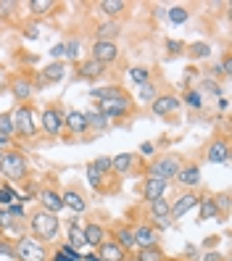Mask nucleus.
<instances>
[{
    "instance_id": "f257e3e1",
    "label": "nucleus",
    "mask_w": 232,
    "mask_h": 261,
    "mask_svg": "<svg viewBox=\"0 0 232 261\" xmlns=\"http://www.w3.org/2000/svg\"><path fill=\"white\" fill-rule=\"evenodd\" d=\"M92 98L98 100V114L106 119H119L132 109V100L121 87H98L92 90Z\"/></svg>"
},
{
    "instance_id": "f03ea898",
    "label": "nucleus",
    "mask_w": 232,
    "mask_h": 261,
    "mask_svg": "<svg viewBox=\"0 0 232 261\" xmlns=\"http://www.w3.org/2000/svg\"><path fill=\"white\" fill-rule=\"evenodd\" d=\"M29 229H32L35 240H53L58 232V217L45 208H37L32 217H29Z\"/></svg>"
},
{
    "instance_id": "7ed1b4c3",
    "label": "nucleus",
    "mask_w": 232,
    "mask_h": 261,
    "mask_svg": "<svg viewBox=\"0 0 232 261\" xmlns=\"http://www.w3.org/2000/svg\"><path fill=\"white\" fill-rule=\"evenodd\" d=\"M13 258H19V261H48V251H45V245L35 238H19L13 243Z\"/></svg>"
},
{
    "instance_id": "20e7f679",
    "label": "nucleus",
    "mask_w": 232,
    "mask_h": 261,
    "mask_svg": "<svg viewBox=\"0 0 232 261\" xmlns=\"http://www.w3.org/2000/svg\"><path fill=\"white\" fill-rule=\"evenodd\" d=\"M0 172H3L8 179H24V177H27V156H24L21 150H8V153H3Z\"/></svg>"
},
{
    "instance_id": "39448f33",
    "label": "nucleus",
    "mask_w": 232,
    "mask_h": 261,
    "mask_svg": "<svg viewBox=\"0 0 232 261\" xmlns=\"http://www.w3.org/2000/svg\"><path fill=\"white\" fill-rule=\"evenodd\" d=\"M11 121H13V132L21 135V137H32L37 132V127H35V111L29 109V106H19V109L11 114Z\"/></svg>"
},
{
    "instance_id": "423d86ee",
    "label": "nucleus",
    "mask_w": 232,
    "mask_h": 261,
    "mask_svg": "<svg viewBox=\"0 0 232 261\" xmlns=\"http://www.w3.org/2000/svg\"><path fill=\"white\" fill-rule=\"evenodd\" d=\"M182 169V159L179 156H161L150 164V177H161V179H174L177 172Z\"/></svg>"
},
{
    "instance_id": "0eeeda50",
    "label": "nucleus",
    "mask_w": 232,
    "mask_h": 261,
    "mask_svg": "<svg viewBox=\"0 0 232 261\" xmlns=\"http://www.w3.org/2000/svg\"><path fill=\"white\" fill-rule=\"evenodd\" d=\"M116 58H119L116 42H103V40H98L95 45H92V61H98V64L108 66V64H114Z\"/></svg>"
},
{
    "instance_id": "6e6552de",
    "label": "nucleus",
    "mask_w": 232,
    "mask_h": 261,
    "mask_svg": "<svg viewBox=\"0 0 232 261\" xmlns=\"http://www.w3.org/2000/svg\"><path fill=\"white\" fill-rule=\"evenodd\" d=\"M198 193H182L179 198H177V201H174V206H172V214H169V219H172V222H177V219H182L185 217V214H188V211H193L195 206H198Z\"/></svg>"
},
{
    "instance_id": "1a4fd4ad",
    "label": "nucleus",
    "mask_w": 232,
    "mask_h": 261,
    "mask_svg": "<svg viewBox=\"0 0 232 261\" xmlns=\"http://www.w3.org/2000/svg\"><path fill=\"white\" fill-rule=\"evenodd\" d=\"M61 127H64V111H61L58 106H48V109L42 111V129L48 135H58Z\"/></svg>"
},
{
    "instance_id": "9d476101",
    "label": "nucleus",
    "mask_w": 232,
    "mask_h": 261,
    "mask_svg": "<svg viewBox=\"0 0 232 261\" xmlns=\"http://www.w3.org/2000/svg\"><path fill=\"white\" fill-rule=\"evenodd\" d=\"M206 159H209L211 164H227V159H229V145H227V140H222V137H214V140L209 143V148H206Z\"/></svg>"
},
{
    "instance_id": "9b49d317",
    "label": "nucleus",
    "mask_w": 232,
    "mask_h": 261,
    "mask_svg": "<svg viewBox=\"0 0 232 261\" xmlns=\"http://www.w3.org/2000/svg\"><path fill=\"white\" fill-rule=\"evenodd\" d=\"M132 235H135L137 248H153V245H159V232L150 224H140L137 229H132Z\"/></svg>"
},
{
    "instance_id": "f8f14e48",
    "label": "nucleus",
    "mask_w": 232,
    "mask_h": 261,
    "mask_svg": "<svg viewBox=\"0 0 232 261\" xmlns=\"http://www.w3.org/2000/svg\"><path fill=\"white\" fill-rule=\"evenodd\" d=\"M169 188V182L161 179V177H150L143 182V195H145V201H156V198H164V190Z\"/></svg>"
},
{
    "instance_id": "ddd939ff",
    "label": "nucleus",
    "mask_w": 232,
    "mask_h": 261,
    "mask_svg": "<svg viewBox=\"0 0 232 261\" xmlns=\"http://www.w3.org/2000/svg\"><path fill=\"white\" fill-rule=\"evenodd\" d=\"M98 256L103 261H127V251L121 245H116L114 240H103L98 245Z\"/></svg>"
},
{
    "instance_id": "4468645a",
    "label": "nucleus",
    "mask_w": 232,
    "mask_h": 261,
    "mask_svg": "<svg viewBox=\"0 0 232 261\" xmlns=\"http://www.w3.org/2000/svg\"><path fill=\"white\" fill-rule=\"evenodd\" d=\"M32 90H35V85H32V80H29L27 74L13 76V82H11V93H13V98L27 100L29 95H32Z\"/></svg>"
},
{
    "instance_id": "2eb2a0df",
    "label": "nucleus",
    "mask_w": 232,
    "mask_h": 261,
    "mask_svg": "<svg viewBox=\"0 0 232 261\" xmlns=\"http://www.w3.org/2000/svg\"><path fill=\"white\" fill-rule=\"evenodd\" d=\"M64 74H66V64L53 61V64H48V66L40 71V85H53V82H58Z\"/></svg>"
},
{
    "instance_id": "dca6fc26",
    "label": "nucleus",
    "mask_w": 232,
    "mask_h": 261,
    "mask_svg": "<svg viewBox=\"0 0 232 261\" xmlns=\"http://www.w3.org/2000/svg\"><path fill=\"white\" fill-rule=\"evenodd\" d=\"M179 109V98L177 95H159L156 100H153V114L156 116H166Z\"/></svg>"
},
{
    "instance_id": "f3484780",
    "label": "nucleus",
    "mask_w": 232,
    "mask_h": 261,
    "mask_svg": "<svg viewBox=\"0 0 232 261\" xmlns=\"http://www.w3.org/2000/svg\"><path fill=\"white\" fill-rule=\"evenodd\" d=\"M64 124L71 129V132H76V135H82V132H87V116L82 114V111H66L64 114Z\"/></svg>"
},
{
    "instance_id": "a211bd4d",
    "label": "nucleus",
    "mask_w": 232,
    "mask_h": 261,
    "mask_svg": "<svg viewBox=\"0 0 232 261\" xmlns=\"http://www.w3.org/2000/svg\"><path fill=\"white\" fill-rule=\"evenodd\" d=\"M61 201H64V206H69L74 214H82V211L87 208V201L82 198V193H80V190H74V188H69L64 195H61Z\"/></svg>"
},
{
    "instance_id": "6ab92c4d",
    "label": "nucleus",
    "mask_w": 232,
    "mask_h": 261,
    "mask_svg": "<svg viewBox=\"0 0 232 261\" xmlns=\"http://www.w3.org/2000/svg\"><path fill=\"white\" fill-rule=\"evenodd\" d=\"M174 179L182 182L185 188H198V185H200V169H198V166H182Z\"/></svg>"
},
{
    "instance_id": "aec40b11",
    "label": "nucleus",
    "mask_w": 232,
    "mask_h": 261,
    "mask_svg": "<svg viewBox=\"0 0 232 261\" xmlns=\"http://www.w3.org/2000/svg\"><path fill=\"white\" fill-rule=\"evenodd\" d=\"M82 232H85V243L92 245V248H98V245L106 240V229L100 224H95V222H90L87 227H82Z\"/></svg>"
},
{
    "instance_id": "412c9836",
    "label": "nucleus",
    "mask_w": 232,
    "mask_h": 261,
    "mask_svg": "<svg viewBox=\"0 0 232 261\" xmlns=\"http://www.w3.org/2000/svg\"><path fill=\"white\" fill-rule=\"evenodd\" d=\"M103 71H106V66L98 64V61H92V58H87V61L80 64V76L82 80H98V76H103Z\"/></svg>"
},
{
    "instance_id": "4be33fe9",
    "label": "nucleus",
    "mask_w": 232,
    "mask_h": 261,
    "mask_svg": "<svg viewBox=\"0 0 232 261\" xmlns=\"http://www.w3.org/2000/svg\"><path fill=\"white\" fill-rule=\"evenodd\" d=\"M40 201H42L45 211H50V214H58L61 208H64V201H61V195H58L56 190H50V188L40 193Z\"/></svg>"
},
{
    "instance_id": "5701e85b",
    "label": "nucleus",
    "mask_w": 232,
    "mask_h": 261,
    "mask_svg": "<svg viewBox=\"0 0 232 261\" xmlns=\"http://www.w3.org/2000/svg\"><path fill=\"white\" fill-rule=\"evenodd\" d=\"M198 206H200V222H206V219H211V217H219V208H216V203H214V195H203V198H198Z\"/></svg>"
},
{
    "instance_id": "b1692460",
    "label": "nucleus",
    "mask_w": 232,
    "mask_h": 261,
    "mask_svg": "<svg viewBox=\"0 0 232 261\" xmlns=\"http://www.w3.org/2000/svg\"><path fill=\"white\" fill-rule=\"evenodd\" d=\"M66 245H71V248L74 251H80V248H85V232H82V227L80 224H76V219H71L69 222V243Z\"/></svg>"
},
{
    "instance_id": "393cba45",
    "label": "nucleus",
    "mask_w": 232,
    "mask_h": 261,
    "mask_svg": "<svg viewBox=\"0 0 232 261\" xmlns=\"http://www.w3.org/2000/svg\"><path fill=\"white\" fill-rule=\"evenodd\" d=\"M114 243L116 245H121V248H132V245H135V235H132V229L127 227V224H119L116 227V232H114Z\"/></svg>"
},
{
    "instance_id": "a878e982",
    "label": "nucleus",
    "mask_w": 232,
    "mask_h": 261,
    "mask_svg": "<svg viewBox=\"0 0 232 261\" xmlns=\"http://www.w3.org/2000/svg\"><path fill=\"white\" fill-rule=\"evenodd\" d=\"M132 164H135L132 153H119L116 159H111V169H114V172H119V174H127L130 169H132Z\"/></svg>"
},
{
    "instance_id": "bb28decb",
    "label": "nucleus",
    "mask_w": 232,
    "mask_h": 261,
    "mask_svg": "<svg viewBox=\"0 0 232 261\" xmlns=\"http://www.w3.org/2000/svg\"><path fill=\"white\" fill-rule=\"evenodd\" d=\"M119 37V24H114V21H103L100 27H98V40H103V42H114Z\"/></svg>"
},
{
    "instance_id": "cd10ccee",
    "label": "nucleus",
    "mask_w": 232,
    "mask_h": 261,
    "mask_svg": "<svg viewBox=\"0 0 232 261\" xmlns=\"http://www.w3.org/2000/svg\"><path fill=\"white\" fill-rule=\"evenodd\" d=\"M135 261H166L164 251L159 248V245H153V248H140L135 256Z\"/></svg>"
},
{
    "instance_id": "c85d7f7f",
    "label": "nucleus",
    "mask_w": 232,
    "mask_h": 261,
    "mask_svg": "<svg viewBox=\"0 0 232 261\" xmlns=\"http://www.w3.org/2000/svg\"><path fill=\"white\" fill-rule=\"evenodd\" d=\"M150 214H153V219H164L172 214V203L164 201V198H156V201H150Z\"/></svg>"
},
{
    "instance_id": "c756f323",
    "label": "nucleus",
    "mask_w": 232,
    "mask_h": 261,
    "mask_svg": "<svg viewBox=\"0 0 232 261\" xmlns=\"http://www.w3.org/2000/svg\"><path fill=\"white\" fill-rule=\"evenodd\" d=\"M98 8L106 13V16H119V13L127 8V3H124V0H103Z\"/></svg>"
},
{
    "instance_id": "7c9ffc66",
    "label": "nucleus",
    "mask_w": 232,
    "mask_h": 261,
    "mask_svg": "<svg viewBox=\"0 0 232 261\" xmlns=\"http://www.w3.org/2000/svg\"><path fill=\"white\" fill-rule=\"evenodd\" d=\"M56 8L53 0H29V11L37 13V16H45V13H50Z\"/></svg>"
},
{
    "instance_id": "2f4dec72",
    "label": "nucleus",
    "mask_w": 232,
    "mask_h": 261,
    "mask_svg": "<svg viewBox=\"0 0 232 261\" xmlns=\"http://www.w3.org/2000/svg\"><path fill=\"white\" fill-rule=\"evenodd\" d=\"M137 98H140L143 103H153V100L159 98V93H156V85H153V82L140 85V90H137Z\"/></svg>"
},
{
    "instance_id": "473e14b6",
    "label": "nucleus",
    "mask_w": 232,
    "mask_h": 261,
    "mask_svg": "<svg viewBox=\"0 0 232 261\" xmlns=\"http://www.w3.org/2000/svg\"><path fill=\"white\" fill-rule=\"evenodd\" d=\"M130 80L137 82V85L150 82V69H145V66H132V69H130Z\"/></svg>"
},
{
    "instance_id": "72a5a7b5",
    "label": "nucleus",
    "mask_w": 232,
    "mask_h": 261,
    "mask_svg": "<svg viewBox=\"0 0 232 261\" xmlns=\"http://www.w3.org/2000/svg\"><path fill=\"white\" fill-rule=\"evenodd\" d=\"M103 179H106V174L98 172L92 164H87V182H90V185L95 188V190H100V188H103Z\"/></svg>"
},
{
    "instance_id": "f704fd0d",
    "label": "nucleus",
    "mask_w": 232,
    "mask_h": 261,
    "mask_svg": "<svg viewBox=\"0 0 232 261\" xmlns=\"http://www.w3.org/2000/svg\"><path fill=\"white\" fill-rule=\"evenodd\" d=\"M85 116H87V129L92 127V129H98V132H100V129L108 127V119H106L103 114H85Z\"/></svg>"
},
{
    "instance_id": "c9c22d12",
    "label": "nucleus",
    "mask_w": 232,
    "mask_h": 261,
    "mask_svg": "<svg viewBox=\"0 0 232 261\" xmlns=\"http://www.w3.org/2000/svg\"><path fill=\"white\" fill-rule=\"evenodd\" d=\"M13 135V121H11V114H0V137H8Z\"/></svg>"
},
{
    "instance_id": "e433bc0d",
    "label": "nucleus",
    "mask_w": 232,
    "mask_h": 261,
    "mask_svg": "<svg viewBox=\"0 0 232 261\" xmlns=\"http://www.w3.org/2000/svg\"><path fill=\"white\" fill-rule=\"evenodd\" d=\"M190 53H193L195 58H206V56L211 53V48H209V42H193V45H190Z\"/></svg>"
},
{
    "instance_id": "4c0bfd02",
    "label": "nucleus",
    "mask_w": 232,
    "mask_h": 261,
    "mask_svg": "<svg viewBox=\"0 0 232 261\" xmlns=\"http://www.w3.org/2000/svg\"><path fill=\"white\" fill-rule=\"evenodd\" d=\"M13 201H19V195L11 188H0V206H11Z\"/></svg>"
},
{
    "instance_id": "58836bf2",
    "label": "nucleus",
    "mask_w": 232,
    "mask_h": 261,
    "mask_svg": "<svg viewBox=\"0 0 232 261\" xmlns=\"http://www.w3.org/2000/svg\"><path fill=\"white\" fill-rule=\"evenodd\" d=\"M169 21H174V24H185V21H188V11H185V8H172V11H169Z\"/></svg>"
},
{
    "instance_id": "ea45409f",
    "label": "nucleus",
    "mask_w": 232,
    "mask_h": 261,
    "mask_svg": "<svg viewBox=\"0 0 232 261\" xmlns=\"http://www.w3.org/2000/svg\"><path fill=\"white\" fill-rule=\"evenodd\" d=\"M92 166H95L98 172L108 174V172H111V159H108V156H100V159H95V161H92Z\"/></svg>"
},
{
    "instance_id": "a19ab883",
    "label": "nucleus",
    "mask_w": 232,
    "mask_h": 261,
    "mask_svg": "<svg viewBox=\"0 0 232 261\" xmlns=\"http://www.w3.org/2000/svg\"><path fill=\"white\" fill-rule=\"evenodd\" d=\"M185 103H188V106H193V109H200V103H203V98H200V93H198V90H190V93L185 95Z\"/></svg>"
},
{
    "instance_id": "79ce46f5",
    "label": "nucleus",
    "mask_w": 232,
    "mask_h": 261,
    "mask_svg": "<svg viewBox=\"0 0 232 261\" xmlns=\"http://www.w3.org/2000/svg\"><path fill=\"white\" fill-rule=\"evenodd\" d=\"M76 50H80V42L76 40H69L64 45V56H69V58H76Z\"/></svg>"
},
{
    "instance_id": "37998d69",
    "label": "nucleus",
    "mask_w": 232,
    "mask_h": 261,
    "mask_svg": "<svg viewBox=\"0 0 232 261\" xmlns=\"http://www.w3.org/2000/svg\"><path fill=\"white\" fill-rule=\"evenodd\" d=\"M214 203H216V208H222V211H227V208H229V195H227V193H222V195H216V198H214Z\"/></svg>"
},
{
    "instance_id": "c03bdc74",
    "label": "nucleus",
    "mask_w": 232,
    "mask_h": 261,
    "mask_svg": "<svg viewBox=\"0 0 232 261\" xmlns=\"http://www.w3.org/2000/svg\"><path fill=\"white\" fill-rule=\"evenodd\" d=\"M172 224H174L172 219H169V217H164V219H156V222H153L150 227H153V229H156V232H159V229H169Z\"/></svg>"
},
{
    "instance_id": "a18cd8bd",
    "label": "nucleus",
    "mask_w": 232,
    "mask_h": 261,
    "mask_svg": "<svg viewBox=\"0 0 232 261\" xmlns=\"http://www.w3.org/2000/svg\"><path fill=\"white\" fill-rule=\"evenodd\" d=\"M166 50L172 53V56H177V53L182 50V42H177V40H169V42H166Z\"/></svg>"
},
{
    "instance_id": "49530a36",
    "label": "nucleus",
    "mask_w": 232,
    "mask_h": 261,
    "mask_svg": "<svg viewBox=\"0 0 232 261\" xmlns=\"http://www.w3.org/2000/svg\"><path fill=\"white\" fill-rule=\"evenodd\" d=\"M13 8H16V3H11V0L8 3H0V16H11Z\"/></svg>"
},
{
    "instance_id": "de8ad7c7",
    "label": "nucleus",
    "mask_w": 232,
    "mask_h": 261,
    "mask_svg": "<svg viewBox=\"0 0 232 261\" xmlns=\"http://www.w3.org/2000/svg\"><path fill=\"white\" fill-rule=\"evenodd\" d=\"M203 90H209V93H214V95H219V93H222V90H219V85H216V82H211V80H206V82H203Z\"/></svg>"
},
{
    "instance_id": "09e8293b",
    "label": "nucleus",
    "mask_w": 232,
    "mask_h": 261,
    "mask_svg": "<svg viewBox=\"0 0 232 261\" xmlns=\"http://www.w3.org/2000/svg\"><path fill=\"white\" fill-rule=\"evenodd\" d=\"M153 150H156V148H153L150 143H143L140 145V153H145V156H153Z\"/></svg>"
},
{
    "instance_id": "8fccbe9b",
    "label": "nucleus",
    "mask_w": 232,
    "mask_h": 261,
    "mask_svg": "<svg viewBox=\"0 0 232 261\" xmlns=\"http://www.w3.org/2000/svg\"><path fill=\"white\" fill-rule=\"evenodd\" d=\"M0 253H6V256H11V258H13V245L3 243V245H0Z\"/></svg>"
},
{
    "instance_id": "3c124183",
    "label": "nucleus",
    "mask_w": 232,
    "mask_h": 261,
    "mask_svg": "<svg viewBox=\"0 0 232 261\" xmlns=\"http://www.w3.org/2000/svg\"><path fill=\"white\" fill-rule=\"evenodd\" d=\"M50 261H71V258H69V256H66L64 251H58V253H56V256H53Z\"/></svg>"
},
{
    "instance_id": "603ef678",
    "label": "nucleus",
    "mask_w": 232,
    "mask_h": 261,
    "mask_svg": "<svg viewBox=\"0 0 232 261\" xmlns=\"http://www.w3.org/2000/svg\"><path fill=\"white\" fill-rule=\"evenodd\" d=\"M53 56H56V58H61V56H64V42H61V45H56V48H53Z\"/></svg>"
},
{
    "instance_id": "864d4df0",
    "label": "nucleus",
    "mask_w": 232,
    "mask_h": 261,
    "mask_svg": "<svg viewBox=\"0 0 232 261\" xmlns=\"http://www.w3.org/2000/svg\"><path fill=\"white\" fill-rule=\"evenodd\" d=\"M216 243H219V238H206V243H203V245H206V248H214Z\"/></svg>"
},
{
    "instance_id": "5fc2aeb1",
    "label": "nucleus",
    "mask_w": 232,
    "mask_h": 261,
    "mask_svg": "<svg viewBox=\"0 0 232 261\" xmlns=\"http://www.w3.org/2000/svg\"><path fill=\"white\" fill-rule=\"evenodd\" d=\"M27 37H29V40H35V37H37V27H29V32H27Z\"/></svg>"
},
{
    "instance_id": "6e6d98bb",
    "label": "nucleus",
    "mask_w": 232,
    "mask_h": 261,
    "mask_svg": "<svg viewBox=\"0 0 232 261\" xmlns=\"http://www.w3.org/2000/svg\"><path fill=\"white\" fill-rule=\"evenodd\" d=\"M203 261H222V256H219V253H209Z\"/></svg>"
},
{
    "instance_id": "4d7b16f0",
    "label": "nucleus",
    "mask_w": 232,
    "mask_h": 261,
    "mask_svg": "<svg viewBox=\"0 0 232 261\" xmlns=\"http://www.w3.org/2000/svg\"><path fill=\"white\" fill-rule=\"evenodd\" d=\"M87 261H103L100 256H87Z\"/></svg>"
},
{
    "instance_id": "13d9d810",
    "label": "nucleus",
    "mask_w": 232,
    "mask_h": 261,
    "mask_svg": "<svg viewBox=\"0 0 232 261\" xmlns=\"http://www.w3.org/2000/svg\"><path fill=\"white\" fill-rule=\"evenodd\" d=\"M8 140H11V137H0V145H6Z\"/></svg>"
},
{
    "instance_id": "bf43d9fd",
    "label": "nucleus",
    "mask_w": 232,
    "mask_h": 261,
    "mask_svg": "<svg viewBox=\"0 0 232 261\" xmlns=\"http://www.w3.org/2000/svg\"><path fill=\"white\" fill-rule=\"evenodd\" d=\"M0 161H3V153H0Z\"/></svg>"
},
{
    "instance_id": "052dcab7",
    "label": "nucleus",
    "mask_w": 232,
    "mask_h": 261,
    "mask_svg": "<svg viewBox=\"0 0 232 261\" xmlns=\"http://www.w3.org/2000/svg\"><path fill=\"white\" fill-rule=\"evenodd\" d=\"M177 261H185V258H177Z\"/></svg>"
}]
</instances>
